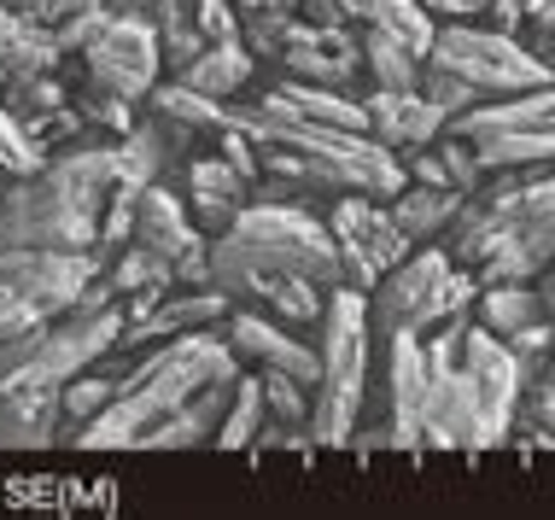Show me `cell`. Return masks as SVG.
<instances>
[{
    "instance_id": "7dc6e473",
    "label": "cell",
    "mask_w": 555,
    "mask_h": 520,
    "mask_svg": "<svg viewBox=\"0 0 555 520\" xmlns=\"http://www.w3.org/2000/svg\"><path fill=\"white\" fill-rule=\"evenodd\" d=\"M527 24H544V29H555V0H527Z\"/></svg>"
},
{
    "instance_id": "836d02e7",
    "label": "cell",
    "mask_w": 555,
    "mask_h": 520,
    "mask_svg": "<svg viewBox=\"0 0 555 520\" xmlns=\"http://www.w3.org/2000/svg\"><path fill=\"white\" fill-rule=\"evenodd\" d=\"M0 165L12 170V182H18V176H36L48 165V146L29 135V123L7 106V100H0Z\"/></svg>"
},
{
    "instance_id": "c3c4849f",
    "label": "cell",
    "mask_w": 555,
    "mask_h": 520,
    "mask_svg": "<svg viewBox=\"0 0 555 520\" xmlns=\"http://www.w3.org/2000/svg\"><path fill=\"white\" fill-rule=\"evenodd\" d=\"M112 12H153V0H106Z\"/></svg>"
},
{
    "instance_id": "2e32d148",
    "label": "cell",
    "mask_w": 555,
    "mask_h": 520,
    "mask_svg": "<svg viewBox=\"0 0 555 520\" xmlns=\"http://www.w3.org/2000/svg\"><path fill=\"white\" fill-rule=\"evenodd\" d=\"M234 316V299L222 287H176L170 299H164L153 316L141 322V328L124 334L129 351L141 346H158V339H176V334H199V328H222V322Z\"/></svg>"
},
{
    "instance_id": "5b68a950",
    "label": "cell",
    "mask_w": 555,
    "mask_h": 520,
    "mask_svg": "<svg viewBox=\"0 0 555 520\" xmlns=\"http://www.w3.org/2000/svg\"><path fill=\"white\" fill-rule=\"evenodd\" d=\"M479 299V275L462 270L456 258L444 251V240H427L415 246L398 270H386L369 292V316H374V334L392 339V334H433L439 322L450 316H468Z\"/></svg>"
},
{
    "instance_id": "8d00e7d4",
    "label": "cell",
    "mask_w": 555,
    "mask_h": 520,
    "mask_svg": "<svg viewBox=\"0 0 555 520\" xmlns=\"http://www.w3.org/2000/svg\"><path fill=\"white\" fill-rule=\"evenodd\" d=\"M263 375V404H269V421H281V427H298L305 433V421H310V392L298 386L293 375H281V368H258ZM310 439V433H305Z\"/></svg>"
},
{
    "instance_id": "f1b7e54d",
    "label": "cell",
    "mask_w": 555,
    "mask_h": 520,
    "mask_svg": "<svg viewBox=\"0 0 555 520\" xmlns=\"http://www.w3.org/2000/svg\"><path fill=\"white\" fill-rule=\"evenodd\" d=\"M345 12H351L357 24H380V29H392V36H403L415 53H433V36H439V24L422 12V0H339Z\"/></svg>"
},
{
    "instance_id": "d4e9b609",
    "label": "cell",
    "mask_w": 555,
    "mask_h": 520,
    "mask_svg": "<svg viewBox=\"0 0 555 520\" xmlns=\"http://www.w3.org/2000/svg\"><path fill=\"white\" fill-rule=\"evenodd\" d=\"M357 29H363V70H369V88H392V94H415V88H422L427 58L415 53L403 36H392V29H380V24H357Z\"/></svg>"
},
{
    "instance_id": "ba28073f",
    "label": "cell",
    "mask_w": 555,
    "mask_h": 520,
    "mask_svg": "<svg viewBox=\"0 0 555 520\" xmlns=\"http://www.w3.org/2000/svg\"><path fill=\"white\" fill-rule=\"evenodd\" d=\"M327 229H334V240H339L345 287H363V292H374V281L386 270H398L415 251V240L398 229L392 205L369 199V193H339L334 211H327Z\"/></svg>"
},
{
    "instance_id": "ee69618b",
    "label": "cell",
    "mask_w": 555,
    "mask_h": 520,
    "mask_svg": "<svg viewBox=\"0 0 555 520\" xmlns=\"http://www.w3.org/2000/svg\"><path fill=\"white\" fill-rule=\"evenodd\" d=\"M403 165H410V182H427V187H456L439 158V146H422V153H403Z\"/></svg>"
},
{
    "instance_id": "d590c367",
    "label": "cell",
    "mask_w": 555,
    "mask_h": 520,
    "mask_svg": "<svg viewBox=\"0 0 555 520\" xmlns=\"http://www.w3.org/2000/svg\"><path fill=\"white\" fill-rule=\"evenodd\" d=\"M158 36H164V70L170 77H182V70L199 58L205 48H211V36L199 29V18L193 12H176V18H158Z\"/></svg>"
},
{
    "instance_id": "ac0fdd59",
    "label": "cell",
    "mask_w": 555,
    "mask_h": 520,
    "mask_svg": "<svg viewBox=\"0 0 555 520\" xmlns=\"http://www.w3.org/2000/svg\"><path fill=\"white\" fill-rule=\"evenodd\" d=\"M65 386L41 392H0V451H48L65 433Z\"/></svg>"
},
{
    "instance_id": "603a6c76",
    "label": "cell",
    "mask_w": 555,
    "mask_h": 520,
    "mask_svg": "<svg viewBox=\"0 0 555 520\" xmlns=\"http://www.w3.org/2000/svg\"><path fill=\"white\" fill-rule=\"evenodd\" d=\"M269 94H275L281 106H293L298 117H310V123L369 129V106L357 94H345V88H322V82H305V77H287V70H281V77L269 82Z\"/></svg>"
},
{
    "instance_id": "f6af8a7d",
    "label": "cell",
    "mask_w": 555,
    "mask_h": 520,
    "mask_svg": "<svg viewBox=\"0 0 555 520\" xmlns=\"http://www.w3.org/2000/svg\"><path fill=\"white\" fill-rule=\"evenodd\" d=\"M298 18L317 24V29H339V24H357L351 12L339 6V0H298Z\"/></svg>"
},
{
    "instance_id": "ab89813d",
    "label": "cell",
    "mask_w": 555,
    "mask_h": 520,
    "mask_svg": "<svg viewBox=\"0 0 555 520\" xmlns=\"http://www.w3.org/2000/svg\"><path fill=\"white\" fill-rule=\"evenodd\" d=\"M106 24H112V6H82V12H70L65 24H53V29H59V48H65V58H82L100 36H106Z\"/></svg>"
},
{
    "instance_id": "cb8c5ba5",
    "label": "cell",
    "mask_w": 555,
    "mask_h": 520,
    "mask_svg": "<svg viewBox=\"0 0 555 520\" xmlns=\"http://www.w3.org/2000/svg\"><path fill=\"white\" fill-rule=\"evenodd\" d=\"M251 77H258V53H251L240 36L234 41H211V48L182 70V82L199 88V94H211V100H240L251 88Z\"/></svg>"
},
{
    "instance_id": "4316f807",
    "label": "cell",
    "mask_w": 555,
    "mask_h": 520,
    "mask_svg": "<svg viewBox=\"0 0 555 520\" xmlns=\"http://www.w3.org/2000/svg\"><path fill=\"white\" fill-rule=\"evenodd\" d=\"M474 310H479V322H486L491 334H503V339L550 316V304H544V292H538V281H503V287H479Z\"/></svg>"
},
{
    "instance_id": "8fae6325",
    "label": "cell",
    "mask_w": 555,
    "mask_h": 520,
    "mask_svg": "<svg viewBox=\"0 0 555 520\" xmlns=\"http://www.w3.org/2000/svg\"><path fill=\"white\" fill-rule=\"evenodd\" d=\"M422 439L439 451H498L486 427V404L474 392L468 368H433L427 380V404H422Z\"/></svg>"
},
{
    "instance_id": "7a4b0ae2",
    "label": "cell",
    "mask_w": 555,
    "mask_h": 520,
    "mask_svg": "<svg viewBox=\"0 0 555 520\" xmlns=\"http://www.w3.org/2000/svg\"><path fill=\"white\" fill-rule=\"evenodd\" d=\"M240 363H246V356L211 328L158 339V346L134 363V375L117 386L112 404L77 433V451H134L141 433H153L164 415H176L193 392H205V386H217V380H240Z\"/></svg>"
},
{
    "instance_id": "f35d334b",
    "label": "cell",
    "mask_w": 555,
    "mask_h": 520,
    "mask_svg": "<svg viewBox=\"0 0 555 520\" xmlns=\"http://www.w3.org/2000/svg\"><path fill=\"white\" fill-rule=\"evenodd\" d=\"M433 146H439V158H444V170H450V182H456L462 193H479V187H486V165H479V153H474V141L468 135H456V129H444V135L439 141H433Z\"/></svg>"
},
{
    "instance_id": "4dcf8cb0",
    "label": "cell",
    "mask_w": 555,
    "mask_h": 520,
    "mask_svg": "<svg viewBox=\"0 0 555 520\" xmlns=\"http://www.w3.org/2000/svg\"><path fill=\"white\" fill-rule=\"evenodd\" d=\"M106 281L117 287V299H129V292H141V287H182V281H176V263L158 258V251L141 246V240L117 246V263L106 270Z\"/></svg>"
},
{
    "instance_id": "8992f818",
    "label": "cell",
    "mask_w": 555,
    "mask_h": 520,
    "mask_svg": "<svg viewBox=\"0 0 555 520\" xmlns=\"http://www.w3.org/2000/svg\"><path fill=\"white\" fill-rule=\"evenodd\" d=\"M106 275V246L100 251H36L12 246L0 251V339H18L41 322L65 316L70 304Z\"/></svg>"
},
{
    "instance_id": "52a82bcc",
    "label": "cell",
    "mask_w": 555,
    "mask_h": 520,
    "mask_svg": "<svg viewBox=\"0 0 555 520\" xmlns=\"http://www.w3.org/2000/svg\"><path fill=\"white\" fill-rule=\"evenodd\" d=\"M439 65H450L456 77H468L486 100L498 94H527V88H544L555 82V70L527 48V36H508L498 24H439L433 36V53Z\"/></svg>"
},
{
    "instance_id": "7402d4cb",
    "label": "cell",
    "mask_w": 555,
    "mask_h": 520,
    "mask_svg": "<svg viewBox=\"0 0 555 520\" xmlns=\"http://www.w3.org/2000/svg\"><path fill=\"white\" fill-rule=\"evenodd\" d=\"M146 112L164 117L170 129H182V135H193V141H211L217 129L229 123V100L199 94V88H188L182 77H164L153 94H146Z\"/></svg>"
},
{
    "instance_id": "bcb514c9",
    "label": "cell",
    "mask_w": 555,
    "mask_h": 520,
    "mask_svg": "<svg viewBox=\"0 0 555 520\" xmlns=\"http://www.w3.org/2000/svg\"><path fill=\"white\" fill-rule=\"evenodd\" d=\"M520 36H527V48H532V53H538V58H544V65L555 70V29H544V24H527Z\"/></svg>"
},
{
    "instance_id": "f546056e",
    "label": "cell",
    "mask_w": 555,
    "mask_h": 520,
    "mask_svg": "<svg viewBox=\"0 0 555 520\" xmlns=\"http://www.w3.org/2000/svg\"><path fill=\"white\" fill-rule=\"evenodd\" d=\"M269 421V404H263V375H240L234 380V398H229V415L217 427V451H251Z\"/></svg>"
},
{
    "instance_id": "1f68e13d",
    "label": "cell",
    "mask_w": 555,
    "mask_h": 520,
    "mask_svg": "<svg viewBox=\"0 0 555 520\" xmlns=\"http://www.w3.org/2000/svg\"><path fill=\"white\" fill-rule=\"evenodd\" d=\"M293 24H298V0H269V6H258V12H246V18H240V41H246L258 58L275 65V58L287 53Z\"/></svg>"
},
{
    "instance_id": "681fc988",
    "label": "cell",
    "mask_w": 555,
    "mask_h": 520,
    "mask_svg": "<svg viewBox=\"0 0 555 520\" xmlns=\"http://www.w3.org/2000/svg\"><path fill=\"white\" fill-rule=\"evenodd\" d=\"M7 193H12V170L0 165V205H7Z\"/></svg>"
},
{
    "instance_id": "3957f363",
    "label": "cell",
    "mask_w": 555,
    "mask_h": 520,
    "mask_svg": "<svg viewBox=\"0 0 555 520\" xmlns=\"http://www.w3.org/2000/svg\"><path fill=\"white\" fill-rule=\"evenodd\" d=\"M322 386L310 398V444H351L357 421L369 415V363H374V316H369V292L363 287H339L327 292V316H322Z\"/></svg>"
},
{
    "instance_id": "83f0119b",
    "label": "cell",
    "mask_w": 555,
    "mask_h": 520,
    "mask_svg": "<svg viewBox=\"0 0 555 520\" xmlns=\"http://www.w3.org/2000/svg\"><path fill=\"white\" fill-rule=\"evenodd\" d=\"M486 170H538L555 165V129H491V135H468Z\"/></svg>"
},
{
    "instance_id": "9a60e30c",
    "label": "cell",
    "mask_w": 555,
    "mask_h": 520,
    "mask_svg": "<svg viewBox=\"0 0 555 520\" xmlns=\"http://www.w3.org/2000/svg\"><path fill=\"white\" fill-rule=\"evenodd\" d=\"M188 176V205H193V222H199L205 234H229L234 217L246 211L251 199V182L240 176L222 153H205V158H188L182 165Z\"/></svg>"
},
{
    "instance_id": "484cf974",
    "label": "cell",
    "mask_w": 555,
    "mask_h": 520,
    "mask_svg": "<svg viewBox=\"0 0 555 520\" xmlns=\"http://www.w3.org/2000/svg\"><path fill=\"white\" fill-rule=\"evenodd\" d=\"M462 199H468L462 187H427V182H410V187L398 193V199H386V205H392L398 229L410 234L415 246H427V240H439L450 222H456Z\"/></svg>"
},
{
    "instance_id": "d6a6232c",
    "label": "cell",
    "mask_w": 555,
    "mask_h": 520,
    "mask_svg": "<svg viewBox=\"0 0 555 520\" xmlns=\"http://www.w3.org/2000/svg\"><path fill=\"white\" fill-rule=\"evenodd\" d=\"M59 398H65V433H59V439L77 444L82 427L94 421V415L117 398V380H112V375H100V368H82L77 380H65V392H59Z\"/></svg>"
},
{
    "instance_id": "9c48e42d",
    "label": "cell",
    "mask_w": 555,
    "mask_h": 520,
    "mask_svg": "<svg viewBox=\"0 0 555 520\" xmlns=\"http://www.w3.org/2000/svg\"><path fill=\"white\" fill-rule=\"evenodd\" d=\"M77 65H82L88 82L112 88V94H124V100H146L164 82L158 18H153V12H112L106 36H100Z\"/></svg>"
},
{
    "instance_id": "30bf717a",
    "label": "cell",
    "mask_w": 555,
    "mask_h": 520,
    "mask_svg": "<svg viewBox=\"0 0 555 520\" xmlns=\"http://www.w3.org/2000/svg\"><path fill=\"white\" fill-rule=\"evenodd\" d=\"M462 368L474 375V392L486 404V427H491V444H515V410H520V392H527V363L515 356L503 334H491L486 322H468V339H462Z\"/></svg>"
},
{
    "instance_id": "e575fe53",
    "label": "cell",
    "mask_w": 555,
    "mask_h": 520,
    "mask_svg": "<svg viewBox=\"0 0 555 520\" xmlns=\"http://www.w3.org/2000/svg\"><path fill=\"white\" fill-rule=\"evenodd\" d=\"M77 106H82V117L100 129V135H129L141 117H134V100H124V94H112V88H100V82H88L82 77V88H77Z\"/></svg>"
},
{
    "instance_id": "44dd1931",
    "label": "cell",
    "mask_w": 555,
    "mask_h": 520,
    "mask_svg": "<svg viewBox=\"0 0 555 520\" xmlns=\"http://www.w3.org/2000/svg\"><path fill=\"white\" fill-rule=\"evenodd\" d=\"M456 135H491V129H555V82L527 88V94H498L479 100L474 112L450 117Z\"/></svg>"
},
{
    "instance_id": "6da1fadb",
    "label": "cell",
    "mask_w": 555,
    "mask_h": 520,
    "mask_svg": "<svg viewBox=\"0 0 555 520\" xmlns=\"http://www.w3.org/2000/svg\"><path fill=\"white\" fill-rule=\"evenodd\" d=\"M124 182V135L77 141L70 153L48 158L36 176H18L0 205V251H100L112 187Z\"/></svg>"
},
{
    "instance_id": "d6986e66",
    "label": "cell",
    "mask_w": 555,
    "mask_h": 520,
    "mask_svg": "<svg viewBox=\"0 0 555 520\" xmlns=\"http://www.w3.org/2000/svg\"><path fill=\"white\" fill-rule=\"evenodd\" d=\"M229 398H234V380H217L205 392H193L176 415H164L153 433H141L134 451H193V444H211L222 415H229Z\"/></svg>"
},
{
    "instance_id": "ffe728a7",
    "label": "cell",
    "mask_w": 555,
    "mask_h": 520,
    "mask_svg": "<svg viewBox=\"0 0 555 520\" xmlns=\"http://www.w3.org/2000/svg\"><path fill=\"white\" fill-rule=\"evenodd\" d=\"M65 65V48H59V29L29 18V12L0 6V82L7 77H41V70Z\"/></svg>"
},
{
    "instance_id": "7bdbcfd3",
    "label": "cell",
    "mask_w": 555,
    "mask_h": 520,
    "mask_svg": "<svg viewBox=\"0 0 555 520\" xmlns=\"http://www.w3.org/2000/svg\"><path fill=\"white\" fill-rule=\"evenodd\" d=\"M0 6L29 12V18H41V24H65L70 12H82V6H106V0H0Z\"/></svg>"
},
{
    "instance_id": "277c9868",
    "label": "cell",
    "mask_w": 555,
    "mask_h": 520,
    "mask_svg": "<svg viewBox=\"0 0 555 520\" xmlns=\"http://www.w3.org/2000/svg\"><path fill=\"white\" fill-rule=\"evenodd\" d=\"M124 299L117 304H70L65 316L41 322L18 339H0V392H41V386H65L82 368H94L112 346H124Z\"/></svg>"
},
{
    "instance_id": "74e56055",
    "label": "cell",
    "mask_w": 555,
    "mask_h": 520,
    "mask_svg": "<svg viewBox=\"0 0 555 520\" xmlns=\"http://www.w3.org/2000/svg\"><path fill=\"white\" fill-rule=\"evenodd\" d=\"M422 94H427L439 112H450V117L474 112L479 100H486V94H479V88H474L468 77H456V70H450V65H439V58H427V70H422Z\"/></svg>"
},
{
    "instance_id": "7c38bea8",
    "label": "cell",
    "mask_w": 555,
    "mask_h": 520,
    "mask_svg": "<svg viewBox=\"0 0 555 520\" xmlns=\"http://www.w3.org/2000/svg\"><path fill=\"white\" fill-rule=\"evenodd\" d=\"M229 346L246 356V363L293 375L310 398H317V386H322V346L298 339L281 316H269V310H258V304H246V310L234 304V316H229Z\"/></svg>"
},
{
    "instance_id": "e0dca14e",
    "label": "cell",
    "mask_w": 555,
    "mask_h": 520,
    "mask_svg": "<svg viewBox=\"0 0 555 520\" xmlns=\"http://www.w3.org/2000/svg\"><path fill=\"white\" fill-rule=\"evenodd\" d=\"M134 240L153 246L158 258L182 263L188 251L211 246V234H205L199 222H193V205H188V199H176V187L153 182V187L141 193V211H134Z\"/></svg>"
},
{
    "instance_id": "60d3db41",
    "label": "cell",
    "mask_w": 555,
    "mask_h": 520,
    "mask_svg": "<svg viewBox=\"0 0 555 520\" xmlns=\"http://www.w3.org/2000/svg\"><path fill=\"white\" fill-rule=\"evenodd\" d=\"M508 346H515V356L527 363V375L532 368H544L550 356H555V322H532V328H520V334H508Z\"/></svg>"
},
{
    "instance_id": "4fadbf2b",
    "label": "cell",
    "mask_w": 555,
    "mask_h": 520,
    "mask_svg": "<svg viewBox=\"0 0 555 520\" xmlns=\"http://www.w3.org/2000/svg\"><path fill=\"white\" fill-rule=\"evenodd\" d=\"M287 77H305V82H322V88H345L351 94L363 70V29L357 24H339V29H317L298 18L293 36H287V53L275 58Z\"/></svg>"
},
{
    "instance_id": "b9f144b4",
    "label": "cell",
    "mask_w": 555,
    "mask_h": 520,
    "mask_svg": "<svg viewBox=\"0 0 555 520\" xmlns=\"http://www.w3.org/2000/svg\"><path fill=\"white\" fill-rule=\"evenodd\" d=\"M193 18L211 41H234L240 36V6L234 0H193Z\"/></svg>"
},
{
    "instance_id": "5bb4252c",
    "label": "cell",
    "mask_w": 555,
    "mask_h": 520,
    "mask_svg": "<svg viewBox=\"0 0 555 520\" xmlns=\"http://www.w3.org/2000/svg\"><path fill=\"white\" fill-rule=\"evenodd\" d=\"M369 106V135L392 153H422L450 129V112H439L433 100L415 88V94H392V88H369L363 94Z\"/></svg>"
}]
</instances>
